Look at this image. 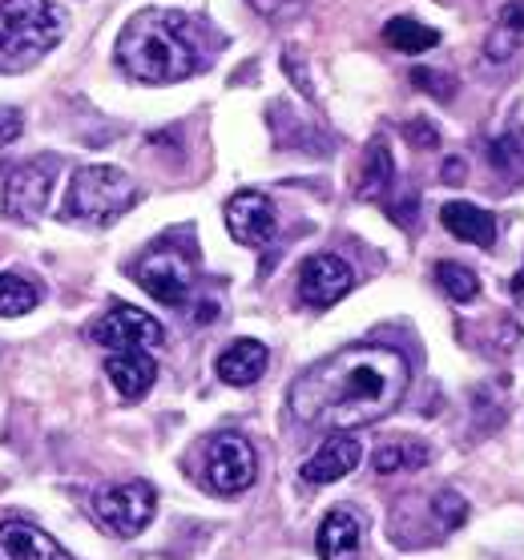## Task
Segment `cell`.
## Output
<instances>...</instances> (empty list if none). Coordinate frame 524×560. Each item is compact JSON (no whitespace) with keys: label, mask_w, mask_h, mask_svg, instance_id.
<instances>
[{"label":"cell","mask_w":524,"mask_h":560,"mask_svg":"<svg viewBox=\"0 0 524 560\" xmlns=\"http://www.w3.org/2000/svg\"><path fill=\"white\" fill-rule=\"evenodd\" d=\"M65 13L53 0H0V73H16L57 49Z\"/></svg>","instance_id":"cell-3"},{"label":"cell","mask_w":524,"mask_h":560,"mask_svg":"<svg viewBox=\"0 0 524 560\" xmlns=\"http://www.w3.org/2000/svg\"><path fill=\"white\" fill-rule=\"evenodd\" d=\"M0 560H73L49 533L25 521L0 524Z\"/></svg>","instance_id":"cell-15"},{"label":"cell","mask_w":524,"mask_h":560,"mask_svg":"<svg viewBox=\"0 0 524 560\" xmlns=\"http://www.w3.org/2000/svg\"><path fill=\"white\" fill-rule=\"evenodd\" d=\"M258 476V456L255 447L246 444L243 435L218 432L206 440L202 447V480L218 497H238L255 485Z\"/></svg>","instance_id":"cell-5"},{"label":"cell","mask_w":524,"mask_h":560,"mask_svg":"<svg viewBox=\"0 0 524 560\" xmlns=\"http://www.w3.org/2000/svg\"><path fill=\"white\" fill-rule=\"evenodd\" d=\"M226 230H231L234 243L243 246H267L279 230V218H275V202L258 190H238L226 202Z\"/></svg>","instance_id":"cell-11"},{"label":"cell","mask_w":524,"mask_h":560,"mask_svg":"<svg viewBox=\"0 0 524 560\" xmlns=\"http://www.w3.org/2000/svg\"><path fill=\"white\" fill-rule=\"evenodd\" d=\"M319 560H359L363 552V524L351 509H331L315 533Z\"/></svg>","instance_id":"cell-14"},{"label":"cell","mask_w":524,"mask_h":560,"mask_svg":"<svg viewBox=\"0 0 524 560\" xmlns=\"http://www.w3.org/2000/svg\"><path fill=\"white\" fill-rule=\"evenodd\" d=\"M114 57L121 73L141 81V85H174L198 73V49L190 40L186 16L170 13V9H145V13L129 16V25L117 33Z\"/></svg>","instance_id":"cell-2"},{"label":"cell","mask_w":524,"mask_h":560,"mask_svg":"<svg viewBox=\"0 0 524 560\" xmlns=\"http://www.w3.org/2000/svg\"><path fill=\"white\" fill-rule=\"evenodd\" d=\"M154 509H158V497L154 488L145 485V480H129V485H109L102 488L97 497H93V512H97V521L117 536H138L150 528L154 521Z\"/></svg>","instance_id":"cell-6"},{"label":"cell","mask_w":524,"mask_h":560,"mask_svg":"<svg viewBox=\"0 0 524 560\" xmlns=\"http://www.w3.org/2000/svg\"><path fill=\"white\" fill-rule=\"evenodd\" d=\"M516 49H524V0H509V4L500 9L497 25H492V37H488V45H485L488 61H509Z\"/></svg>","instance_id":"cell-19"},{"label":"cell","mask_w":524,"mask_h":560,"mask_svg":"<svg viewBox=\"0 0 524 560\" xmlns=\"http://www.w3.org/2000/svg\"><path fill=\"white\" fill-rule=\"evenodd\" d=\"M138 282L141 291L166 306H182L190 299L194 287V262L190 255H182L178 246H158L138 262Z\"/></svg>","instance_id":"cell-7"},{"label":"cell","mask_w":524,"mask_h":560,"mask_svg":"<svg viewBox=\"0 0 524 560\" xmlns=\"http://www.w3.org/2000/svg\"><path fill=\"white\" fill-rule=\"evenodd\" d=\"M444 178H447V182L464 178V162H456V158H452V162H447V166H444Z\"/></svg>","instance_id":"cell-30"},{"label":"cell","mask_w":524,"mask_h":560,"mask_svg":"<svg viewBox=\"0 0 524 560\" xmlns=\"http://www.w3.org/2000/svg\"><path fill=\"white\" fill-rule=\"evenodd\" d=\"M351 287H356V270L347 267L339 255H311L299 267V303L311 306V311L339 303Z\"/></svg>","instance_id":"cell-10"},{"label":"cell","mask_w":524,"mask_h":560,"mask_svg":"<svg viewBox=\"0 0 524 560\" xmlns=\"http://www.w3.org/2000/svg\"><path fill=\"white\" fill-rule=\"evenodd\" d=\"M411 383L408 359L396 347H343L311 363L291 387V411L303 428L356 432L404 404Z\"/></svg>","instance_id":"cell-1"},{"label":"cell","mask_w":524,"mask_h":560,"mask_svg":"<svg viewBox=\"0 0 524 560\" xmlns=\"http://www.w3.org/2000/svg\"><path fill=\"white\" fill-rule=\"evenodd\" d=\"M251 4L270 21H291V16L303 13V0H251Z\"/></svg>","instance_id":"cell-26"},{"label":"cell","mask_w":524,"mask_h":560,"mask_svg":"<svg viewBox=\"0 0 524 560\" xmlns=\"http://www.w3.org/2000/svg\"><path fill=\"white\" fill-rule=\"evenodd\" d=\"M384 40L392 45V49L416 57V52L435 49V45H440V33H435L432 25H420L416 16H392V21L384 25Z\"/></svg>","instance_id":"cell-20"},{"label":"cell","mask_w":524,"mask_h":560,"mask_svg":"<svg viewBox=\"0 0 524 560\" xmlns=\"http://www.w3.org/2000/svg\"><path fill=\"white\" fill-rule=\"evenodd\" d=\"M90 339L114 355V351H133V347H158L166 331L154 315H145L138 306H114L90 327Z\"/></svg>","instance_id":"cell-8"},{"label":"cell","mask_w":524,"mask_h":560,"mask_svg":"<svg viewBox=\"0 0 524 560\" xmlns=\"http://www.w3.org/2000/svg\"><path fill=\"white\" fill-rule=\"evenodd\" d=\"M371 464H375V471H408V468H420V464H428V447L420 444V440H392V444H384L375 456H371Z\"/></svg>","instance_id":"cell-22"},{"label":"cell","mask_w":524,"mask_h":560,"mask_svg":"<svg viewBox=\"0 0 524 560\" xmlns=\"http://www.w3.org/2000/svg\"><path fill=\"white\" fill-rule=\"evenodd\" d=\"M194 323H214V303L198 306V315H194Z\"/></svg>","instance_id":"cell-31"},{"label":"cell","mask_w":524,"mask_h":560,"mask_svg":"<svg viewBox=\"0 0 524 560\" xmlns=\"http://www.w3.org/2000/svg\"><path fill=\"white\" fill-rule=\"evenodd\" d=\"M440 222L452 238H461V243H473V246H497V218L480 210L473 202H444L440 210Z\"/></svg>","instance_id":"cell-17"},{"label":"cell","mask_w":524,"mask_h":560,"mask_svg":"<svg viewBox=\"0 0 524 560\" xmlns=\"http://www.w3.org/2000/svg\"><path fill=\"white\" fill-rule=\"evenodd\" d=\"M359 459H363V447H359L356 435L331 432L319 444V452L303 464V471H299V476H303L307 485H335V480H343V476H351V471H356Z\"/></svg>","instance_id":"cell-12"},{"label":"cell","mask_w":524,"mask_h":560,"mask_svg":"<svg viewBox=\"0 0 524 560\" xmlns=\"http://www.w3.org/2000/svg\"><path fill=\"white\" fill-rule=\"evenodd\" d=\"M138 202V186L117 166H81L65 194V214L81 222H114Z\"/></svg>","instance_id":"cell-4"},{"label":"cell","mask_w":524,"mask_h":560,"mask_svg":"<svg viewBox=\"0 0 524 560\" xmlns=\"http://www.w3.org/2000/svg\"><path fill=\"white\" fill-rule=\"evenodd\" d=\"M105 375H109V383H114V392L121 395V399L138 404V399H145L150 387H154L158 363H154V355L141 351V347H133V351H114V355L105 359Z\"/></svg>","instance_id":"cell-13"},{"label":"cell","mask_w":524,"mask_h":560,"mask_svg":"<svg viewBox=\"0 0 524 560\" xmlns=\"http://www.w3.org/2000/svg\"><path fill=\"white\" fill-rule=\"evenodd\" d=\"M396 190V158L384 138H375L363 153V174H359V198L363 202H384Z\"/></svg>","instance_id":"cell-18"},{"label":"cell","mask_w":524,"mask_h":560,"mask_svg":"<svg viewBox=\"0 0 524 560\" xmlns=\"http://www.w3.org/2000/svg\"><path fill=\"white\" fill-rule=\"evenodd\" d=\"M404 129H408L411 145H420V150H435V145H440V133H435V126H428L423 117H411Z\"/></svg>","instance_id":"cell-27"},{"label":"cell","mask_w":524,"mask_h":560,"mask_svg":"<svg viewBox=\"0 0 524 560\" xmlns=\"http://www.w3.org/2000/svg\"><path fill=\"white\" fill-rule=\"evenodd\" d=\"M432 512L440 516V528L444 533H452V528H461L464 516H468V504H464V497H456V492H440L432 504Z\"/></svg>","instance_id":"cell-24"},{"label":"cell","mask_w":524,"mask_h":560,"mask_svg":"<svg viewBox=\"0 0 524 560\" xmlns=\"http://www.w3.org/2000/svg\"><path fill=\"white\" fill-rule=\"evenodd\" d=\"M267 363H270L267 343H258V339H234V343L214 359V371H218V380L231 383V387H251V383L263 380Z\"/></svg>","instance_id":"cell-16"},{"label":"cell","mask_w":524,"mask_h":560,"mask_svg":"<svg viewBox=\"0 0 524 560\" xmlns=\"http://www.w3.org/2000/svg\"><path fill=\"white\" fill-rule=\"evenodd\" d=\"M37 303H40V291L33 282L21 279V275H0V315L4 318L28 315Z\"/></svg>","instance_id":"cell-23"},{"label":"cell","mask_w":524,"mask_h":560,"mask_svg":"<svg viewBox=\"0 0 524 560\" xmlns=\"http://www.w3.org/2000/svg\"><path fill=\"white\" fill-rule=\"evenodd\" d=\"M411 85H420L423 93H432V97H440V102H447L452 97V90H456V81L447 73H435V69H411Z\"/></svg>","instance_id":"cell-25"},{"label":"cell","mask_w":524,"mask_h":560,"mask_svg":"<svg viewBox=\"0 0 524 560\" xmlns=\"http://www.w3.org/2000/svg\"><path fill=\"white\" fill-rule=\"evenodd\" d=\"M53 174H57V162L53 158H37V162H25L4 174V210L21 222H37L49 206V186Z\"/></svg>","instance_id":"cell-9"},{"label":"cell","mask_w":524,"mask_h":560,"mask_svg":"<svg viewBox=\"0 0 524 560\" xmlns=\"http://www.w3.org/2000/svg\"><path fill=\"white\" fill-rule=\"evenodd\" d=\"M21 129H25V117H21V109H0V150H4L9 141L21 138Z\"/></svg>","instance_id":"cell-28"},{"label":"cell","mask_w":524,"mask_h":560,"mask_svg":"<svg viewBox=\"0 0 524 560\" xmlns=\"http://www.w3.org/2000/svg\"><path fill=\"white\" fill-rule=\"evenodd\" d=\"M435 287L452 299V303H476L480 299V279L461 262H440L435 267Z\"/></svg>","instance_id":"cell-21"},{"label":"cell","mask_w":524,"mask_h":560,"mask_svg":"<svg viewBox=\"0 0 524 560\" xmlns=\"http://www.w3.org/2000/svg\"><path fill=\"white\" fill-rule=\"evenodd\" d=\"M512 303H516L524 311V267L516 270V279H512Z\"/></svg>","instance_id":"cell-29"}]
</instances>
